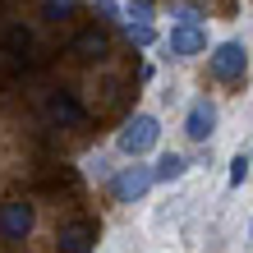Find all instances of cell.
I'll return each mask as SVG.
<instances>
[{"label": "cell", "instance_id": "cell-12", "mask_svg": "<svg viewBox=\"0 0 253 253\" xmlns=\"http://www.w3.org/2000/svg\"><path fill=\"white\" fill-rule=\"evenodd\" d=\"M42 9H46V19L60 23V19H69V14L79 9V0H42Z\"/></svg>", "mask_w": 253, "mask_h": 253}, {"label": "cell", "instance_id": "cell-18", "mask_svg": "<svg viewBox=\"0 0 253 253\" xmlns=\"http://www.w3.org/2000/svg\"><path fill=\"white\" fill-rule=\"evenodd\" d=\"M249 161H253V157H249Z\"/></svg>", "mask_w": 253, "mask_h": 253}, {"label": "cell", "instance_id": "cell-10", "mask_svg": "<svg viewBox=\"0 0 253 253\" xmlns=\"http://www.w3.org/2000/svg\"><path fill=\"white\" fill-rule=\"evenodd\" d=\"M184 170H189V161H184L180 152H166V157L152 166V180H166V184H170V180H180Z\"/></svg>", "mask_w": 253, "mask_h": 253}, {"label": "cell", "instance_id": "cell-14", "mask_svg": "<svg viewBox=\"0 0 253 253\" xmlns=\"http://www.w3.org/2000/svg\"><path fill=\"white\" fill-rule=\"evenodd\" d=\"M249 166H253L249 157H235V161H230V184H244V175H249Z\"/></svg>", "mask_w": 253, "mask_h": 253}, {"label": "cell", "instance_id": "cell-8", "mask_svg": "<svg viewBox=\"0 0 253 253\" xmlns=\"http://www.w3.org/2000/svg\"><path fill=\"white\" fill-rule=\"evenodd\" d=\"M92 240H97L92 221H69L60 230V253H92Z\"/></svg>", "mask_w": 253, "mask_h": 253}, {"label": "cell", "instance_id": "cell-2", "mask_svg": "<svg viewBox=\"0 0 253 253\" xmlns=\"http://www.w3.org/2000/svg\"><path fill=\"white\" fill-rule=\"evenodd\" d=\"M152 184H157V180H152V166H125V170L111 180V198H115V203H138Z\"/></svg>", "mask_w": 253, "mask_h": 253}, {"label": "cell", "instance_id": "cell-3", "mask_svg": "<svg viewBox=\"0 0 253 253\" xmlns=\"http://www.w3.org/2000/svg\"><path fill=\"white\" fill-rule=\"evenodd\" d=\"M212 74L221 83H240L244 74H249V55L240 42H221V46L212 51Z\"/></svg>", "mask_w": 253, "mask_h": 253}, {"label": "cell", "instance_id": "cell-1", "mask_svg": "<svg viewBox=\"0 0 253 253\" xmlns=\"http://www.w3.org/2000/svg\"><path fill=\"white\" fill-rule=\"evenodd\" d=\"M157 138H161V120H157V115H133V120L120 129L115 147H120L125 157H133V161H138V157H147V152L157 147Z\"/></svg>", "mask_w": 253, "mask_h": 253}, {"label": "cell", "instance_id": "cell-7", "mask_svg": "<svg viewBox=\"0 0 253 253\" xmlns=\"http://www.w3.org/2000/svg\"><path fill=\"white\" fill-rule=\"evenodd\" d=\"M212 129H216V106H212V101H193L189 115H184V133L193 143H207Z\"/></svg>", "mask_w": 253, "mask_h": 253}, {"label": "cell", "instance_id": "cell-11", "mask_svg": "<svg viewBox=\"0 0 253 253\" xmlns=\"http://www.w3.org/2000/svg\"><path fill=\"white\" fill-rule=\"evenodd\" d=\"M5 51L14 55V60H23V55H28V51H33V33H28V28H23V23H14V28H9V33H5Z\"/></svg>", "mask_w": 253, "mask_h": 253}, {"label": "cell", "instance_id": "cell-9", "mask_svg": "<svg viewBox=\"0 0 253 253\" xmlns=\"http://www.w3.org/2000/svg\"><path fill=\"white\" fill-rule=\"evenodd\" d=\"M79 60H101V55L111 51V42H106V28H83L79 37H74V46H69Z\"/></svg>", "mask_w": 253, "mask_h": 253}, {"label": "cell", "instance_id": "cell-16", "mask_svg": "<svg viewBox=\"0 0 253 253\" xmlns=\"http://www.w3.org/2000/svg\"><path fill=\"white\" fill-rule=\"evenodd\" d=\"M170 14H175V19H180V23H198V9H189V5H175Z\"/></svg>", "mask_w": 253, "mask_h": 253}, {"label": "cell", "instance_id": "cell-6", "mask_svg": "<svg viewBox=\"0 0 253 253\" xmlns=\"http://www.w3.org/2000/svg\"><path fill=\"white\" fill-rule=\"evenodd\" d=\"M170 55L175 60H184V55H198V51H207V33L198 23H180V28H170Z\"/></svg>", "mask_w": 253, "mask_h": 253}, {"label": "cell", "instance_id": "cell-17", "mask_svg": "<svg viewBox=\"0 0 253 253\" xmlns=\"http://www.w3.org/2000/svg\"><path fill=\"white\" fill-rule=\"evenodd\" d=\"M97 14H101V19H115V14H120V5H115V0H97Z\"/></svg>", "mask_w": 253, "mask_h": 253}, {"label": "cell", "instance_id": "cell-5", "mask_svg": "<svg viewBox=\"0 0 253 253\" xmlns=\"http://www.w3.org/2000/svg\"><path fill=\"white\" fill-rule=\"evenodd\" d=\"M46 115H51L55 125H69V129L87 125V111H83V101L74 97V92H51V101H46Z\"/></svg>", "mask_w": 253, "mask_h": 253}, {"label": "cell", "instance_id": "cell-4", "mask_svg": "<svg viewBox=\"0 0 253 253\" xmlns=\"http://www.w3.org/2000/svg\"><path fill=\"white\" fill-rule=\"evenodd\" d=\"M28 230H33V203L14 198L0 207V235L5 240H28Z\"/></svg>", "mask_w": 253, "mask_h": 253}, {"label": "cell", "instance_id": "cell-15", "mask_svg": "<svg viewBox=\"0 0 253 253\" xmlns=\"http://www.w3.org/2000/svg\"><path fill=\"white\" fill-rule=\"evenodd\" d=\"M129 19L147 23V19H152V5H147V0H129Z\"/></svg>", "mask_w": 253, "mask_h": 253}, {"label": "cell", "instance_id": "cell-13", "mask_svg": "<svg viewBox=\"0 0 253 253\" xmlns=\"http://www.w3.org/2000/svg\"><path fill=\"white\" fill-rule=\"evenodd\" d=\"M125 28H129V37L138 42V46H152V42H157V33H152V23H138V19H129Z\"/></svg>", "mask_w": 253, "mask_h": 253}]
</instances>
